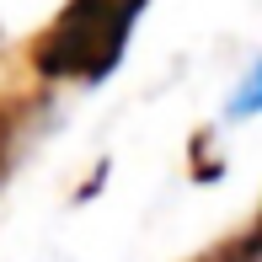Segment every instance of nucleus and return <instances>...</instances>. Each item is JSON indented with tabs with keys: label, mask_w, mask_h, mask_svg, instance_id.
<instances>
[{
	"label": "nucleus",
	"mask_w": 262,
	"mask_h": 262,
	"mask_svg": "<svg viewBox=\"0 0 262 262\" xmlns=\"http://www.w3.org/2000/svg\"><path fill=\"white\" fill-rule=\"evenodd\" d=\"M128 21H134V11L123 0H70L38 43V70H49V75H86V80L107 75L118 64V54H123Z\"/></svg>",
	"instance_id": "nucleus-1"
},
{
	"label": "nucleus",
	"mask_w": 262,
	"mask_h": 262,
	"mask_svg": "<svg viewBox=\"0 0 262 262\" xmlns=\"http://www.w3.org/2000/svg\"><path fill=\"white\" fill-rule=\"evenodd\" d=\"M6 150H11V128H6V118H0V171H6Z\"/></svg>",
	"instance_id": "nucleus-2"
}]
</instances>
